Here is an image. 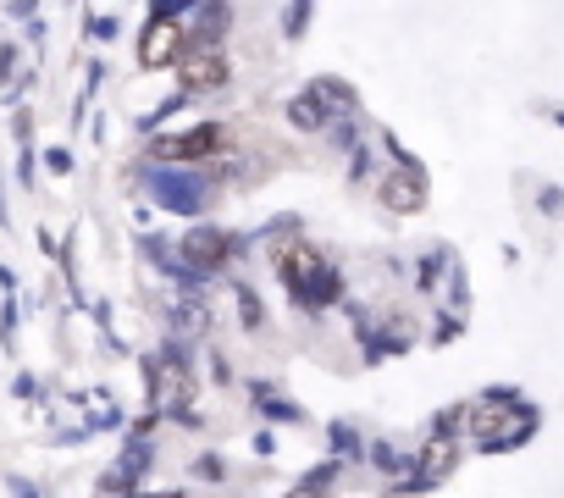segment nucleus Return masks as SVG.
<instances>
[{
	"mask_svg": "<svg viewBox=\"0 0 564 498\" xmlns=\"http://www.w3.org/2000/svg\"><path fill=\"white\" fill-rule=\"evenodd\" d=\"M183 256H188L199 272H216V267H227V256H232V238L216 232V227H199V232L183 238Z\"/></svg>",
	"mask_w": 564,
	"mask_h": 498,
	"instance_id": "nucleus-6",
	"label": "nucleus"
},
{
	"mask_svg": "<svg viewBox=\"0 0 564 498\" xmlns=\"http://www.w3.org/2000/svg\"><path fill=\"white\" fill-rule=\"evenodd\" d=\"M177 84H183L188 95H210V89H221V84H227V56H221L216 45H194V51H183V62H177Z\"/></svg>",
	"mask_w": 564,
	"mask_h": 498,
	"instance_id": "nucleus-4",
	"label": "nucleus"
},
{
	"mask_svg": "<svg viewBox=\"0 0 564 498\" xmlns=\"http://www.w3.org/2000/svg\"><path fill=\"white\" fill-rule=\"evenodd\" d=\"M382 205L388 210H404V216H415L421 205H426V177H421V166H388L382 172Z\"/></svg>",
	"mask_w": 564,
	"mask_h": 498,
	"instance_id": "nucleus-5",
	"label": "nucleus"
},
{
	"mask_svg": "<svg viewBox=\"0 0 564 498\" xmlns=\"http://www.w3.org/2000/svg\"><path fill=\"white\" fill-rule=\"evenodd\" d=\"M289 117H294L300 128H322V122H327V111L316 106V95H305V100H294V106H289Z\"/></svg>",
	"mask_w": 564,
	"mask_h": 498,
	"instance_id": "nucleus-8",
	"label": "nucleus"
},
{
	"mask_svg": "<svg viewBox=\"0 0 564 498\" xmlns=\"http://www.w3.org/2000/svg\"><path fill=\"white\" fill-rule=\"evenodd\" d=\"M155 155L161 161H216V155H227V128L199 122V128H188L177 139H155Z\"/></svg>",
	"mask_w": 564,
	"mask_h": 498,
	"instance_id": "nucleus-3",
	"label": "nucleus"
},
{
	"mask_svg": "<svg viewBox=\"0 0 564 498\" xmlns=\"http://www.w3.org/2000/svg\"><path fill=\"white\" fill-rule=\"evenodd\" d=\"M327 487H333V470H316L305 487H294L289 498H327Z\"/></svg>",
	"mask_w": 564,
	"mask_h": 498,
	"instance_id": "nucleus-9",
	"label": "nucleus"
},
{
	"mask_svg": "<svg viewBox=\"0 0 564 498\" xmlns=\"http://www.w3.org/2000/svg\"><path fill=\"white\" fill-rule=\"evenodd\" d=\"M454 459H459V443H454L448 432L426 437V448H421V459H415V481H421V487H426V481H443V476L454 470Z\"/></svg>",
	"mask_w": 564,
	"mask_h": 498,
	"instance_id": "nucleus-7",
	"label": "nucleus"
},
{
	"mask_svg": "<svg viewBox=\"0 0 564 498\" xmlns=\"http://www.w3.org/2000/svg\"><path fill=\"white\" fill-rule=\"evenodd\" d=\"M276 272H282V283H289L300 300H333L338 294L333 267H327V256L311 238H282L276 243Z\"/></svg>",
	"mask_w": 564,
	"mask_h": 498,
	"instance_id": "nucleus-1",
	"label": "nucleus"
},
{
	"mask_svg": "<svg viewBox=\"0 0 564 498\" xmlns=\"http://www.w3.org/2000/svg\"><path fill=\"white\" fill-rule=\"evenodd\" d=\"M183 51H188V29H183V18L161 12V18H150V23H144V34H139V67H150V73L177 67V62H183Z\"/></svg>",
	"mask_w": 564,
	"mask_h": 498,
	"instance_id": "nucleus-2",
	"label": "nucleus"
}]
</instances>
